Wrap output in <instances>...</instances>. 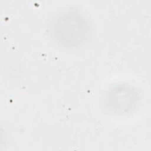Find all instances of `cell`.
Here are the masks:
<instances>
[{
    "label": "cell",
    "mask_w": 151,
    "mask_h": 151,
    "mask_svg": "<svg viewBox=\"0 0 151 151\" xmlns=\"http://www.w3.org/2000/svg\"><path fill=\"white\" fill-rule=\"evenodd\" d=\"M54 29L56 39L64 45H74L79 44L87 34L86 23L75 15L61 17L56 23Z\"/></svg>",
    "instance_id": "cell-1"
},
{
    "label": "cell",
    "mask_w": 151,
    "mask_h": 151,
    "mask_svg": "<svg viewBox=\"0 0 151 151\" xmlns=\"http://www.w3.org/2000/svg\"><path fill=\"white\" fill-rule=\"evenodd\" d=\"M131 89L126 88H116L109 94L108 104L111 109L117 112L123 113V111L129 110L134 104L135 99Z\"/></svg>",
    "instance_id": "cell-2"
}]
</instances>
